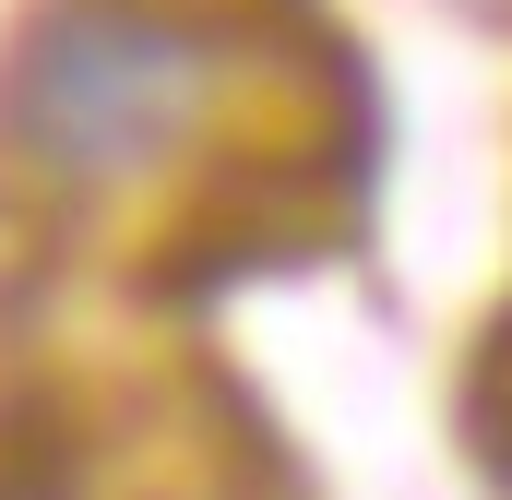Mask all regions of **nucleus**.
Masks as SVG:
<instances>
[{
  "mask_svg": "<svg viewBox=\"0 0 512 500\" xmlns=\"http://www.w3.org/2000/svg\"><path fill=\"white\" fill-rule=\"evenodd\" d=\"M203 108H215V36L179 0H72L24 36L0 120L48 191H96L179 155Z\"/></svg>",
  "mask_w": 512,
  "mask_h": 500,
  "instance_id": "obj_1",
  "label": "nucleus"
}]
</instances>
